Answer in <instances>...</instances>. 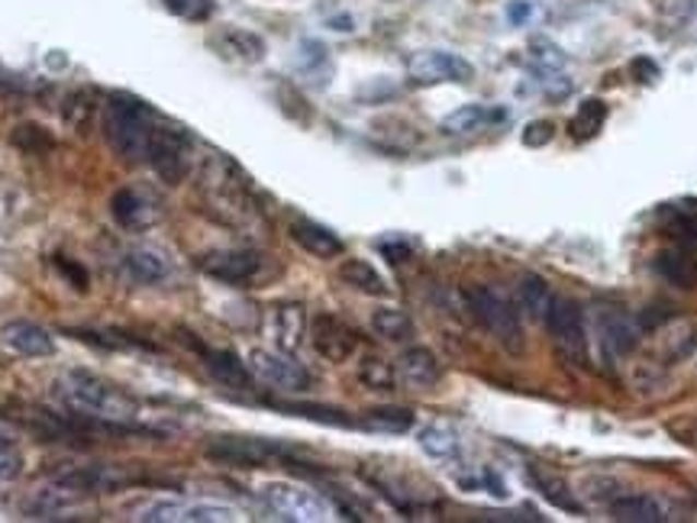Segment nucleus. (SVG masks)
Here are the masks:
<instances>
[{
	"label": "nucleus",
	"mask_w": 697,
	"mask_h": 523,
	"mask_svg": "<svg viewBox=\"0 0 697 523\" xmlns=\"http://www.w3.org/2000/svg\"><path fill=\"white\" fill-rule=\"evenodd\" d=\"M56 394L69 407L71 417H78V420H91L107 430H145L140 424V401L101 375L71 369L56 381Z\"/></svg>",
	"instance_id": "nucleus-1"
},
{
	"label": "nucleus",
	"mask_w": 697,
	"mask_h": 523,
	"mask_svg": "<svg viewBox=\"0 0 697 523\" xmlns=\"http://www.w3.org/2000/svg\"><path fill=\"white\" fill-rule=\"evenodd\" d=\"M155 120L158 117L142 100L127 97V94H114L104 107V140L120 158L142 162Z\"/></svg>",
	"instance_id": "nucleus-2"
},
{
	"label": "nucleus",
	"mask_w": 697,
	"mask_h": 523,
	"mask_svg": "<svg viewBox=\"0 0 697 523\" xmlns=\"http://www.w3.org/2000/svg\"><path fill=\"white\" fill-rule=\"evenodd\" d=\"M191 140L188 133H181L178 127H168L162 120H155L152 133H149V143H145V155H142V165H149L162 181L168 185H181L191 171Z\"/></svg>",
	"instance_id": "nucleus-3"
},
{
	"label": "nucleus",
	"mask_w": 697,
	"mask_h": 523,
	"mask_svg": "<svg viewBox=\"0 0 697 523\" xmlns=\"http://www.w3.org/2000/svg\"><path fill=\"white\" fill-rule=\"evenodd\" d=\"M259 498L265 501V508L272 514H279L281 521L314 523L333 518V508H330L327 498H320L317 491L294 485V482H265L259 488Z\"/></svg>",
	"instance_id": "nucleus-4"
},
{
	"label": "nucleus",
	"mask_w": 697,
	"mask_h": 523,
	"mask_svg": "<svg viewBox=\"0 0 697 523\" xmlns=\"http://www.w3.org/2000/svg\"><path fill=\"white\" fill-rule=\"evenodd\" d=\"M472 313L479 317V323L488 330L494 340H500L507 349H520L523 346V326H520V313L510 300L500 292H494L488 285H475L465 292Z\"/></svg>",
	"instance_id": "nucleus-5"
},
{
	"label": "nucleus",
	"mask_w": 697,
	"mask_h": 523,
	"mask_svg": "<svg viewBox=\"0 0 697 523\" xmlns=\"http://www.w3.org/2000/svg\"><path fill=\"white\" fill-rule=\"evenodd\" d=\"M543 323H546L556 349L562 353V359H568L578 369H588L591 353H588V326H584L581 307L568 298H553Z\"/></svg>",
	"instance_id": "nucleus-6"
},
{
	"label": "nucleus",
	"mask_w": 697,
	"mask_h": 523,
	"mask_svg": "<svg viewBox=\"0 0 697 523\" xmlns=\"http://www.w3.org/2000/svg\"><path fill=\"white\" fill-rule=\"evenodd\" d=\"M208 459L233 468H265L272 462H294V452L262 437H216L208 443Z\"/></svg>",
	"instance_id": "nucleus-7"
},
{
	"label": "nucleus",
	"mask_w": 697,
	"mask_h": 523,
	"mask_svg": "<svg viewBox=\"0 0 697 523\" xmlns=\"http://www.w3.org/2000/svg\"><path fill=\"white\" fill-rule=\"evenodd\" d=\"M407 78L420 84V87H429V84H446V81H456V84H465L475 78V69L469 59L456 56V52H442V49H423V52H414L407 59Z\"/></svg>",
	"instance_id": "nucleus-8"
},
{
	"label": "nucleus",
	"mask_w": 697,
	"mask_h": 523,
	"mask_svg": "<svg viewBox=\"0 0 697 523\" xmlns=\"http://www.w3.org/2000/svg\"><path fill=\"white\" fill-rule=\"evenodd\" d=\"M137 521L149 523H226L239 521V514L226 504H213V501H152L140 511Z\"/></svg>",
	"instance_id": "nucleus-9"
},
{
	"label": "nucleus",
	"mask_w": 697,
	"mask_h": 523,
	"mask_svg": "<svg viewBox=\"0 0 697 523\" xmlns=\"http://www.w3.org/2000/svg\"><path fill=\"white\" fill-rule=\"evenodd\" d=\"M198 269L210 275L213 282L233 285V288H246L249 282L259 278L262 272V259L249 249H213L198 255Z\"/></svg>",
	"instance_id": "nucleus-10"
},
{
	"label": "nucleus",
	"mask_w": 697,
	"mask_h": 523,
	"mask_svg": "<svg viewBox=\"0 0 697 523\" xmlns=\"http://www.w3.org/2000/svg\"><path fill=\"white\" fill-rule=\"evenodd\" d=\"M249 369L256 378H262L265 384H272L279 391H307L310 388V372L281 349H252Z\"/></svg>",
	"instance_id": "nucleus-11"
},
{
	"label": "nucleus",
	"mask_w": 697,
	"mask_h": 523,
	"mask_svg": "<svg viewBox=\"0 0 697 523\" xmlns=\"http://www.w3.org/2000/svg\"><path fill=\"white\" fill-rule=\"evenodd\" d=\"M594 323H598V343H601V349H604V356H607L611 362L627 359L629 353L639 346L642 326H639L629 313H624V310H617V307H601L598 317H594Z\"/></svg>",
	"instance_id": "nucleus-12"
},
{
	"label": "nucleus",
	"mask_w": 697,
	"mask_h": 523,
	"mask_svg": "<svg viewBox=\"0 0 697 523\" xmlns=\"http://www.w3.org/2000/svg\"><path fill=\"white\" fill-rule=\"evenodd\" d=\"M310 343L327 362H349L358 349V333L349 326L346 320L333 313H317L310 323Z\"/></svg>",
	"instance_id": "nucleus-13"
},
{
	"label": "nucleus",
	"mask_w": 697,
	"mask_h": 523,
	"mask_svg": "<svg viewBox=\"0 0 697 523\" xmlns=\"http://www.w3.org/2000/svg\"><path fill=\"white\" fill-rule=\"evenodd\" d=\"M110 214L123 229H149L162 221V201L145 188H120L110 198Z\"/></svg>",
	"instance_id": "nucleus-14"
},
{
	"label": "nucleus",
	"mask_w": 697,
	"mask_h": 523,
	"mask_svg": "<svg viewBox=\"0 0 697 523\" xmlns=\"http://www.w3.org/2000/svg\"><path fill=\"white\" fill-rule=\"evenodd\" d=\"M0 346L23 359H49L56 353L52 333L33 320H7L0 326Z\"/></svg>",
	"instance_id": "nucleus-15"
},
{
	"label": "nucleus",
	"mask_w": 697,
	"mask_h": 523,
	"mask_svg": "<svg viewBox=\"0 0 697 523\" xmlns=\"http://www.w3.org/2000/svg\"><path fill=\"white\" fill-rule=\"evenodd\" d=\"M56 482L71 485V488H78V491H84V495L91 498V495H107V491H114V488H120V485H130V482H137V475H133L130 468H123V465H107V462H101V465L66 468V472L56 475Z\"/></svg>",
	"instance_id": "nucleus-16"
},
{
	"label": "nucleus",
	"mask_w": 697,
	"mask_h": 523,
	"mask_svg": "<svg viewBox=\"0 0 697 523\" xmlns=\"http://www.w3.org/2000/svg\"><path fill=\"white\" fill-rule=\"evenodd\" d=\"M265 333L269 340L275 343V349L294 356L304 343V333H307V313L300 304H279L269 310V320H265Z\"/></svg>",
	"instance_id": "nucleus-17"
},
{
	"label": "nucleus",
	"mask_w": 697,
	"mask_h": 523,
	"mask_svg": "<svg viewBox=\"0 0 697 523\" xmlns=\"http://www.w3.org/2000/svg\"><path fill=\"white\" fill-rule=\"evenodd\" d=\"M213 49L223 56V59H229V62H243V66H259L262 59H265V39L259 36V33H252V29H239V26H226V29H220L213 39Z\"/></svg>",
	"instance_id": "nucleus-18"
},
{
	"label": "nucleus",
	"mask_w": 697,
	"mask_h": 523,
	"mask_svg": "<svg viewBox=\"0 0 697 523\" xmlns=\"http://www.w3.org/2000/svg\"><path fill=\"white\" fill-rule=\"evenodd\" d=\"M198 353L204 356V366L208 372L223 384V388H233V391H252V369L249 362H243L236 353L229 349H208V346H198Z\"/></svg>",
	"instance_id": "nucleus-19"
},
{
	"label": "nucleus",
	"mask_w": 697,
	"mask_h": 523,
	"mask_svg": "<svg viewBox=\"0 0 697 523\" xmlns=\"http://www.w3.org/2000/svg\"><path fill=\"white\" fill-rule=\"evenodd\" d=\"M291 239L304 249V252H310L314 259H340L343 255V239L330 229V226L323 224H314V221H294L291 224Z\"/></svg>",
	"instance_id": "nucleus-20"
},
{
	"label": "nucleus",
	"mask_w": 697,
	"mask_h": 523,
	"mask_svg": "<svg viewBox=\"0 0 697 523\" xmlns=\"http://www.w3.org/2000/svg\"><path fill=\"white\" fill-rule=\"evenodd\" d=\"M127 272L140 282V285H158L172 275V262L162 249L155 246H137L123 255Z\"/></svg>",
	"instance_id": "nucleus-21"
},
{
	"label": "nucleus",
	"mask_w": 697,
	"mask_h": 523,
	"mask_svg": "<svg viewBox=\"0 0 697 523\" xmlns=\"http://www.w3.org/2000/svg\"><path fill=\"white\" fill-rule=\"evenodd\" d=\"M398 375H401L407 384H414V388H433V384L442 378V366H439V359H436L433 349H426V346H411V349H404V356L398 359Z\"/></svg>",
	"instance_id": "nucleus-22"
},
{
	"label": "nucleus",
	"mask_w": 697,
	"mask_h": 523,
	"mask_svg": "<svg viewBox=\"0 0 697 523\" xmlns=\"http://www.w3.org/2000/svg\"><path fill=\"white\" fill-rule=\"evenodd\" d=\"M611 514L624 523H662L672 521L669 508L652 495H624L611 504Z\"/></svg>",
	"instance_id": "nucleus-23"
},
{
	"label": "nucleus",
	"mask_w": 697,
	"mask_h": 523,
	"mask_svg": "<svg viewBox=\"0 0 697 523\" xmlns=\"http://www.w3.org/2000/svg\"><path fill=\"white\" fill-rule=\"evenodd\" d=\"M494 120H504V114H500V110H491V107H482V104H469V107L452 110V114L439 123V130H442L446 136H469V133L485 130Z\"/></svg>",
	"instance_id": "nucleus-24"
},
{
	"label": "nucleus",
	"mask_w": 697,
	"mask_h": 523,
	"mask_svg": "<svg viewBox=\"0 0 697 523\" xmlns=\"http://www.w3.org/2000/svg\"><path fill=\"white\" fill-rule=\"evenodd\" d=\"M340 278L346 282L349 288H355L362 295H371V298H388L391 295V288L381 278V272L375 265H368L365 259H346L340 265Z\"/></svg>",
	"instance_id": "nucleus-25"
},
{
	"label": "nucleus",
	"mask_w": 697,
	"mask_h": 523,
	"mask_svg": "<svg viewBox=\"0 0 697 523\" xmlns=\"http://www.w3.org/2000/svg\"><path fill=\"white\" fill-rule=\"evenodd\" d=\"M358 427H365L371 433L401 437V433L414 430V411H407V407H371V411H365Z\"/></svg>",
	"instance_id": "nucleus-26"
},
{
	"label": "nucleus",
	"mask_w": 697,
	"mask_h": 523,
	"mask_svg": "<svg viewBox=\"0 0 697 523\" xmlns=\"http://www.w3.org/2000/svg\"><path fill=\"white\" fill-rule=\"evenodd\" d=\"M604 120H607V104H604L601 97H588V100L578 104L568 133H571L578 143H588V140H594V136L601 133Z\"/></svg>",
	"instance_id": "nucleus-27"
},
{
	"label": "nucleus",
	"mask_w": 697,
	"mask_h": 523,
	"mask_svg": "<svg viewBox=\"0 0 697 523\" xmlns=\"http://www.w3.org/2000/svg\"><path fill=\"white\" fill-rule=\"evenodd\" d=\"M417 443L426 455H433V459H439V462H452V459L459 455V449H462L459 447L456 430L446 427V424H429V427H423Z\"/></svg>",
	"instance_id": "nucleus-28"
},
{
	"label": "nucleus",
	"mask_w": 697,
	"mask_h": 523,
	"mask_svg": "<svg viewBox=\"0 0 697 523\" xmlns=\"http://www.w3.org/2000/svg\"><path fill=\"white\" fill-rule=\"evenodd\" d=\"M371 330L388 343H404L414 336V320L398 307H381L371 313Z\"/></svg>",
	"instance_id": "nucleus-29"
},
{
	"label": "nucleus",
	"mask_w": 697,
	"mask_h": 523,
	"mask_svg": "<svg viewBox=\"0 0 697 523\" xmlns=\"http://www.w3.org/2000/svg\"><path fill=\"white\" fill-rule=\"evenodd\" d=\"M284 414H294V417H304V420H317V424H327V427H355V420L346 417V411H336V407H323V404H307V401H284V404H272Z\"/></svg>",
	"instance_id": "nucleus-30"
},
{
	"label": "nucleus",
	"mask_w": 697,
	"mask_h": 523,
	"mask_svg": "<svg viewBox=\"0 0 697 523\" xmlns=\"http://www.w3.org/2000/svg\"><path fill=\"white\" fill-rule=\"evenodd\" d=\"M520 307H523V313L527 317H533V320H546V313H550V304H553V292H550V285L540 278V275H527L523 282H520Z\"/></svg>",
	"instance_id": "nucleus-31"
},
{
	"label": "nucleus",
	"mask_w": 697,
	"mask_h": 523,
	"mask_svg": "<svg viewBox=\"0 0 697 523\" xmlns=\"http://www.w3.org/2000/svg\"><path fill=\"white\" fill-rule=\"evenodd\" d=\"M358 381L368 391H398V369L378 356H365L358 362Z\"/></svg>",
	"instance_id": "nucleus-32"
},
{
	"label": "nucleus",
	"mask_w": 697,
	"mask_h": 523,
	"mask_svg": "<svg viewBox=\"0 0 697 523\" xmlns=\"http://www.w3.org/2000/svg\"><path fill=\"white\" fill-rule=\"evenodd\" d=\"M533 478V485L540 488V495L550 501V504H556L558 511H571V514H581V504L575 501V495H571V488L556 478V475H543V472H533L530 475Z\"/></svg>",
	"instance_id": "nucleus-33"
},
{
	"label": "nucleus",
	"mask_w": 697,
	"mask_h": 523,
	"mask_svg": "<svg viewBox=\"0 0 697 523\" xmlns=\"http://www.w3.org/2000/svg\"><path fill=\"white\" fill-rule=\"evenodd\" d=\"M13 143L23 152H29V155H43V152H49L56 146V140L43 127H36V123H20L13 130Z\"/></svg>",
	"instance_id": "nucleus-34"
},
{
	"label": "nucleus",
	"mask_w": 697,
	"mask_h": 523,
	"mask_svg": "<svg viewBox=\"0 0 697 523\" xmlns=\"http://www.w3.org/2000/svg\"><path fill=\"white\" fill-rule=\"evenodd\" d=\"M652 7L669 26H685L697 16V0H652Z\"/></svg>",
	"instance_id": "nucleus-35"
},
{
	"label": "nucleus",
	"mask_w": 697,
	"mask_h": 523,
	"mask_svg": "<svg viewBox=\"0 0 697 523\" xmlns=\"http://www.w3.org/2000/svg\"><path fill=\"white\" fill-rule=\"evenodd\" d=\"M327 66H330V56H327V46H323V43L304 39V43L297 46V69H300L304 75H317V72L327 69Z\"/></svg>",
	"instance_id": "nucleus-36"
},
{
	"label": "nucleus",
	"mask_w": 697,
	"mask_h": 523,
	"mask_svg": "<svg viewBox=\"0 0 697 523\" xmlns=\"http://www.w3.org/2000/svg\"><path fill=\"white\" fill-rule=\"evenodd\" d=\"M655 269H659L669 282H675V285H682V288H692V285H695V269H692V259H685V255H659Z\"/></svg>",
	"instance_id": "nucleus-37"
},
{
	"label": "nucleus",
	"mask_w": 697,
	"mask_h": 523,
	"mask_svg": "<svg viewBox=\"0 0 697 523\" xmlns=\"http://www.w3.org/2000/svg\"><path fill=\"white\" fill-rule=\"evenodd\" d=\"M533 62H536V69H540V75H546V72H562L565 69V52L558 49L556 43H550V39H533Z\"/></svg>",
	"instance_id": "nucleus-38"
},
{
	"label": "nucleus",
	"mask_w": 697,
	"mask_h": 523,
	"mask_svg": "<svg viewBox=\"0 0 697 523\" xmlns=\"http://www.w3.org/2000/svg\"><path fill=\"white\" fill-rule=\"evenodd\" d=\"M66 120H69L74 130H84L94 117V97L91 91H74L69 100H66Z\"/></svg>",
	"instance_id": "nucleus-39"
},
{
	"label": "nucleus",
	"mask_w": 697,
	"mask_h": 523,
	"mask_svg": "<svg viewBox=\"0 0 697 523\" xmlns=\"http://www.w3.org/2000/svg\"><path fill=\"white\" fill-rule=\"evenodd\" d=\"M168 13L181 16V20H191V23H201L213 13V0H162Z\"/></svg>",
	"instance_id": "nucleus-40"
},
{
	"label": "nucleus",
	"mask_w": 697,
	"mask_h": 523,
	"mask_svg": "<svg viewBox=\"0 0 697 523\" xmlns=\"http://www.w3.org/2000/svg\"><path fill=\"white\" fill-rule=\"evenodd\" d=\"M553 136H556V130H553V123H550V120H533V123L523 130V146H530V150H543L546 143H553Z\"/></svg>",
	"instance_id": "nucleus-41"
},
{
	"label": "nucleus",
	"mask_w": 697,
	"mask_h": 523,
	"mask_svg": "<svg viewBox=\"0 0 697 523\" xmlns=\"http://www.w3.org/2000/svg\"><path fill=\"white\" fill-rule=\"evenodd\" d=\"M23 472V455L13 443H0V482H13Z\"/></svg>",
	"instance_id": "nucleus-42"
},
{
	"label": "nucleus",
	"mask_w": 697,
	"mask_h": 523,
	"mask_svg": "<svg viewBox=\"0 0 697 523\" xmlns=\"http://www.w3.org/2000/svg\"><path fill=\"white\" fill-rule=\"evenodd\" d=\"M629 72H633V78H636L639 84H652V81L659 78V66H655L652 59H633Z\"/></svg>",
	"instance_id": "nucleus-43"
},
{
	"label": "nucleus",
	"mask_w": 697,
	"mask_h": 523,
	"mask_svg": "<svg viewBox=\"0 0 697 523\" xmlns=\"http://www.w3.org/2000/svg\"><path fill=\"white\" fill-rule=\"evenodd\" d=\"M536 13V7L530 3V0H513L510 7H507V20L513 23V26H523V23H530V16Z\"/></svg>",
	"instance_id": "nucleus-44"
},
{
	"label": "nucleus",
	"mask_w": 697,
	"mask_h": 523,
	"mask_svg": "<svg viewBox=\"0 0 697 523\" xmlns=\"http://www.w3.org/2000/svg\"><path fill=\"white\" fill-rule=\"evenodd\" d=\"M378 249L388 255V262H407L411 259V246L407 242H381Z\"/></svg>",
	"instance_id": "nucleus-45"
},
{
	"label": "nucleus",
	"mask_w": 697,
	"mask_h": 523,
	"mask_svg": "<svg viewBox=\"0 0 697 523\" xmlns=\"http://www.w3.org/2000/svg\"><path fill=\"white\" fill-rule=\"evenodd\" d=\"M330 29H336V33H352V16H333V20H330Z\"/></svg>",
	"instance_id": "nucleus-46"
},
{
	"label": "nucleus",
	"mask_w": 697,
	"mask_h": 523,
	"mask_svg": "<svg viewBox=\"0 0 697 523\" xmlns=\"http://www.w3.org/2000/svg\"><path fill=\"white\" fill-rule=\"evenodd\" d=\"M0 443H13V430L3 417H0Z\"/></svg>",
	"instance_id": "nucleus-47"
}]
</instances>
